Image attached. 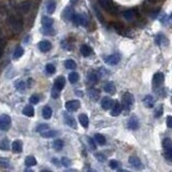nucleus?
I'll return each mask as SVG.
<instances>
[{
	"instance_id": "1",
	"label": "nucleus",
	"mask_w": 172,
	"mask_h": 172,
	"mask_svg": "<svg viewBox=\"0 0 172 172\" xmlns=\"http://www.w3.org/2000/svg\"><path fill=\"white\" fill-rule=\"evenodd\" d=\"M99 1V4L102 7V8L104 9L107 12H109V13L111 14H117V7L115 6V3H114L112 0H98Z\"/></svg>"
},
{
	"instance_id": "2",
	"label": "nucleus",
	"mask_w": 172,
	"mask_h": 172,
	"mask_svg": "<svg viewBox=\"0 0 172 172\" xmlns=\"http://www.w3.org/2000/svg\"><path fill=\"white\" fill-rule=\"evenodd\" d=\"M9 26L14 30L15 32H20L22 30V27H23V22L18 16H15V15H12L9 17Z\"/></svg>"
},
{
	"instance_id": "3",
	"label": "nucleus",
	"mask_w": 172,
	"mask_h": 172,
	"mask_svg": "<svg viewBox=\"0 0 172 172\" xmlns=\"http://www.w3.org/2000/svg\"><path fill=\"white\" fill-rule=\"evenodd\" d=\"M133 104H135V99H133V96L130 94V93H125L123 95V108L125 109L126 112H129L131 109H132Z\"/></svg>"
},
{
	"instance_id": "4",
	"label": "nucleus",
	"mask_w": 172,
	"mask_h": 172,
	"mask_svg": "<svg viewBox=\"0 0 172 172\" xmlns=\"http://www.w3.org/2000/svg\"><path fill=\"white\" fill-rule=\"evenodd\" d=\"M11 117L7 114L0 115V130H8L11 127Z\"/></svg>"
},
{
	"instance_id": "5",
	"label": "nucleus",
	"mask_w": 172,
	"mask_h": 172,
	"mask_svg": "<svg viewBox=\"0 0 172 172\" xmlns=\"http://www.w3.org/2000/svg\"><path fill=\"white\" fill-rule=\"evenodd\" d=\"M164 81H165V76L162 73H160V72L155 73L154 76H153V87H154L155 89L159 88L162 85Z\"/></svg>"
},
{
	"instance_id": "6",
	"label": "nucleus",
	"mask_w": 172,
	"mask_h": 172,
	"mask_svg": "<svg viewBox=\"0 0 172 172\" xmlns=\"http://www.w3.org/2000/svg\"><path fill=\"white\" fill-rule=\"evenodd\" d=\"M121 61V55L119 54H112L106 57V63L111 66H115Z\"/></svg>"
},
{
	"instance_id": "7",
	"label": "nucleus",
	"mask_w": 172,
	"mask_h": 172,
	"mask_svg": "<svg viewBox=\"0 0 172 172\" xmlns=\"http://www.w3.org/2000/svg\"><path fill=\"white\" fill-rule=\"evenodd\" d=\"M72 21H73V23L78 26H86L87 25V18H86V16L83 15V14H75Z\"/></svg>"
},
{
	"instance_id": "8",
	"label": "nucleus",
	"mask_w": 172,
	"mask_h": 172,
	"mask_svg": "<svg viewBox=\"0 0 172 172\" xmlns=\"http://www.w3.org/2000/svg\"><path fill=\"white\" fill-rule=\"evenodd\" d=\"M80 101L79 100H70L66 102V109L70 112H74L80 108Z\"/></svg>"
},
{
	"instance_id": "9",
	"label": "nucleus",
	"mask_w": 172,
	"mask_h": 172,
	"mask_svg": "<svg viewBox=\"0 0 172 172\" xmlns=\"http://www.w3.org/2000/svg\"><path fill=\"white\" fill-rule=\"evenodd\" d=\"M74 15H75L74 10H73L71 7H67L63 12V16L66 21H72L73 17H74Z\"/></svg>"
},
{
	"instance_id": "10",
	"label": "nucleus",
	"mask_w": 172,
	"mask_h": 172,
	"mask_svg": "<svg viewBox=\"0 0 172 172\" xmlns=\"http://www.w3.org/2000/svg\"><path fill=\"white\" fill-rule=\"evenodd\" d=\"M122 110H123V106L119 103L118 101H114L113 107H112V116H117L122 113Z\"/></svg>"
},
{
	"instance_id": "11",
	"label": "nucleus",
	"mask_w": 172,
	"mask_h": 172,
	"mask_svg": "<svg viewBox=\"0 0 172 172\" xmlns=\"http://www.w3.org/2000/svg\"><path fill=\"white\" fill-rule=\"evenodd\" d=\"M129 164L135 168H142V162H141L140 158L138 156H135V155L129 157Z\"/></svg>"
},
{
	"instance_id": "12",
	"label": "nucleus",
	"mask_w": 172,
	"mask_h": 172,
	"mask_svg": "<svg viewBox=\"0 0 172 172\" xmlns=\"http://www.w3.org/2000/svg\"><path fill=\"white\" fill-rule=\"evenodd\" d=\"M64 84H66V80H64V76H58L54 83V88H56L57 90L60 92V90L64 87Z\"/></svg>"
},
{
	"instance_id": "13",
	"label": "nucleus",
	"mask_w": 172,
	"mask_h": 172,
	"mask_svg": "<svg viewBox=\"0 0 172 172\" xmlns=\"http://www.w3.org/2000/svg\"><path fill=\"white\" fill-rule=\"evenodd\" d=\"M113 103H114V100H112L111 98H109V97H106V98L102 99L101 107H102V109L103 110H109V109H112Z\"/></svg>"
},
{
	"instance_id": "14",
	"label": "nucleus",
	"mask_w": 172,
	"mask_h": 172,
	"mask_svg": "<svg viewBox=\"0 0 172 172\" xmlns=\"http://www.w3.org/2000/svg\"><path fill=\"white\" fill-rule=\"evenodd\" d=\"M113 26H114V29L117 31L119 35H122V36H124V37H126V36H128L129 35V31L127 29H126L125 27H124L122 24H119V23H117V24H113Z\"/></svg>"
},
{
	"instance_id": "15",
	"label": "nucleus",
	"mask_w": 172,
	"mask_h": 172,
	"mask_svg": "<svg viewBox=\"0 0 172 172\" xmlns=\"http://www.w3.org/2000/svg\"><path fill=\"white\" fill-rule=\"evenodd\" d=\"M52 49V44L50 41H41L39 43V50L43 53H46V52L51 51Z\"/></svg>"
},
{
	"instance_id": "16",
	"label": "nucleus",
	"mask_w": 172,
	"mask_h": 172,
	"mask_svg": "<svg viewBox=\"0 0 172 172\" xmlns=\"http://www.w3.org/2000/svg\"><path fill=\"white\" fill-rule=\"evenodd\" d=\"M127 127L131 129V130H136V129L139 128V121H138V118L135 117V116L131 117L127 123Z\"/></svg>"
},
{
	"instance_id": "17",
	"label": "nucleus",
	"mask_w": 172,
	"mask_h": 172,
	"mask_svg": "<svg viewBox=\"0 0 172 172\" xmlns=\"http://www.w3.org/2000/svg\"><path fill=\"white\" fill-rule=\"evenodd\" d=\"M143 103H144V106L146 108H153L155 104V98L153 96H150V95H147V96H145L144 99H143Z\"/></svg>"
},
{
	"instance_id": "18",
	"label": "nucleus",
	"mask_w": 172,
	"mask_h": 172,
	"mask_svg": "<svg viewBox=\"0 0 172 172\" xmlns=\"http://www.w3.org/2000/svg\"><path fill=\"white\" fill-rule=\"evenodd\" d=\"M122 15H123V17L125 18V20L133 21L136 17V12L133 10H127V11H124L123 13H122Z\"/></svg>"
},
{
	"instance_id": "19",
	"label": "nucleus",
	"mask_w": 172,
	"mask_h": 172,
	"mask_svg": "<svg viewBox=\"0 0 172 172\" xmlns=\"http://www.w3.org/2000/svg\"><path fill=\"white\" fill-rule=\"evenodd\" d=\"M81 54L83 55L84 57H88L93 54V50L90 46H88L87 44H83L81 46Z\"/></svg>"
},
{
	"instance_id": "20",
	"label": "nucleus",
	"mask_w": 172,
	"mask_h": 172,
	"mask_svg": "<svg viewBox=\"0 0 172 172\" xmlns=\"http://www.w3.org/2000/svg\"><path fill=\"white\" fill-rule=\"evenodd\" d=\"M64 121H66L67 125H69L70 127L72 128H75L76 127V123H75V119L72 117V116H70L69 114L64 113Z\"/></svg>"
},
{
	"instance_id": "21",
	"label": "nucleus",
	"mask_w": 172,
	"mask_h": 172,
	"mask_svg": "<svg viewBox=\"0 0 172 172\" xmlns=\"http://www.w3.org/2000/svg\"><path fill=\"white\" fill-rule=\"evenodd\" d=\"M12 150L15 153H21L23 150V143L20 140H16L12 143Z\"/></svg>"
},
{
	"instance_id": "22",
	"label": "nucleus",
	"mask_w": 172,
	"mask_h": 172,
	"mask_svg": "<svg viewBox=\"0 0 172 172\" xmlns=\"http://www.w3.org/2000/svg\"><path fill=\"white\" fill-rule=\"evenodd\" d=\"M55 9H56V1H55V0H47V2H46L47 13H50V14L54 13Z\"/></svg>"
},
{
	"instance_id": "23",
	"label": "nucleus",
	"mask_w": 172,
	"mask_h": 172,
	"mask_svg": "<svg viewBox=\"0 0 172 172\" xmlns=\"http://www.w3.org/2000/svg\"><path fill=\"white\" fill-rule=\"evenodd\" d=\"M103 88H104V92L108 93V94H110V95H113L114 93H115V86H114V84L112 82L106 83L103 86Z\"/></svg>"
},
{
	"instance_id": "24",
	"label": "nucleus",
	"mask_w": 172,
	"mask_h": 172,
	"mask_svg": "<svg viewBox=\"0 0 172 172\" xmlns=\"http://www.w3.org/2000/svg\"><path fill=\"white\" fill-rule=\"evenodd\" d=\"M23 114L25 116H28V117H32L35 115V109H33L32 106H26L23 110Z\"/></svg>"
},
{
	"instance_id": "25",
	"label": "nucleus",
	"mask_w": 172,
	"mask_h": 172,
	"mask_svg": "<svg viewBox=\"0 0 172 172\" xmlns=\"http://www.w3.org/2000/svg\"><path fill=\"white\" fill-rule=\"evenodd\" d=\"M79 121H80V124L84 128H87L88 125H89V119H88L87 115H85V114H80V116H79Z\"/></svg>"
},
{
	"instance_id": "26",
	"label": "nucleus",
	"mask_w": 172,
	"mask_h": 172,
	"mask_svg": "<svg viewBox=\"0 0 172 172\" xmlns=\"http://www.w3.org/2000/svg\"><path fill=\"white\" fill-rule=\"evenodd\" d=\"M53 23H54L53 18L49 17V16H43L42 17V25L44 26V28H51Z\"/></svg>"
},
{
	"instance_id": "27",
	"label": "nucleus",
	"mask_w": 172,
	"mask_h": 172,
	"mask_svg": "<svg viewBox=\"0 0 172 172\" xmlns=\"http://www.w3.org/2000/svg\"><path fill=\"white\" fill-rule=\"evenodd\" d=\"M88 95H89V97L92 98L93 100L97 101L100 97V92L98 89H96V88H92V89L88 90Z\"/></svg>"
},
{
	"instance_id": "28",
	"label": "nucleus",
	"mask_w": 172,
	"mask_h": 172,
	"mask_svg": "<svg viewBox=\"0 0 172 172\" xmlns=\"http://www.w3.org/2000/svg\"><path fill=\"white\" fill-rule=\"evenodd\" d=\"M52 109L50 107H44L42 109V116L44 117L45 119H49L52 117Z\"/></svg>"
},
{
	"instance_id": "29",
	"label": "nucleus",
	"mask_w": 172,
	"mask_h": 172,
	"mask_svg": "<svg viewBox=\"0 0 172 172\" xmlns=\"http://www.w3.org/2000/svg\"><path fill=\"white\" fill-rule=\"evenodd\" d=\"M95 141L100 145H104L107 143L106 138H104V136H102L101 133H96V135H95Z\"/></svg>"
},
{
	"instance_id": "30",
	"label": "nucleus",
	"mask_w": 172,
	"mask_h": 172,
	"mask_svg": "<svg viewBox=\"0 0 172 172\" xmlns=\"http://www.w3.org/2000/svg\"><path fill=\"white\" fill-rule=\"evenodd\" d=\"M87 80H88V83H90L92 85L96 84L97 81H98V76L95 72H89L87 75Z\"/></svg>"
},
{
	"instance_id": "31",
	"label": "nucleus",
	"mask_w": 172,
	"mask_h": 172,
	"mask_svg": "<svg viewBox=\"0 0 172 172\" xmlns=\"http://www.w3.org/2000/svg\"><path fill=\"white\" fill-rule=\"evenodd\" d=\"M30 6H31V3H30L29 1H24V2H22V3L20 4L21 11L23 12V13H27V12L29 11V9H30Z\"/></svg>"
},
{
	"instance_id": "32",
	"label": "nucleus",
	"mask_w": 172,
	"mask_h": 172,
	"mask_svg": "<svg viewBox=\"0 0 172 172\" xmlns=\"http://www.w3.org/2000/svg\"><path fill=\"white\" fill-rule=\"evenodd\" d=\"M25 164L27 167L36 166V165H37V159L33 156H28V157H26V159H25Z\"/></svg>"
},
{
	"instance_id": "33",
	"label": "nucleus",
	"mask_w": 172,
	"mask_h": 172,
	"mask_svg": "<svg viewBox=\"0 0 172 172\" xmlns=\"http://www.w3.org/2000/svg\"><path fill=\"white\" fill-rule=\"evenodd\" d=\"M23 55H24V49L22 46H17V47H16L15 51H14L13 58L14 59H18V58H21Z\"/></svg>"
},
{
	"instance_id": "34",
	"label": "nucleus",
	"mask_w": 172,
	"mask_h": 172,
	"mask_svg": "<svg viewBox=\"0 0 172 172\" xmlns=\"http://www.w3.org/2000/svg\"><path fill=\"white\" fill-rule=\"evenodd\" d=\"M9 149H10V142L8 139H2L0 141V150H9Z\"/></svg>"
},
{
	"instance_id": "35",
	"label": "nucleus",
	"mask_w": 172,
	"mask_h": 172,
	"mask_svg": "<svg viewBox=\"0 0 172 172\" xmlns=\"http://www.w3.org/2000/svg\"><path fill=\"white\" fill-rule=\"evenodd\" d=\"M64 67H66L67 69H69V70H73V69L76 68V64L74 60H72V59H68V60L64 61Z\"/></svg>"
},
{
	"instance_id": "36",
	"label": "nucleus",
	"mask_w": 172,
	"mask_h": 172,
	"mask_svg": "<svg viewBox=\"0 0 172 172\" xmlns=\"http://www.w3.org/2000/svg\"><path fill=\"white\" fill-rule=\"evenodd\" d=\"M41 136L43 138H54L55 136H57V132L54 130H45L41 132Z\"/></svg>"
},
{
	"instance_id": "37",
	"label": "nucleus",
	"mask_w": 172,
	"mask_h": 172,
	"mask_svg": "<svg viewBox=\"0 0 172 172\" xmlns=\"http://www.w3.org/2000/svg\"><path fill=\"white\" fill-rule=\"evenodd\" d=\"M162 146H164V150H168L172 149V140L169 138H166L162 142Z\"/></svg>"
},
{
	"instance_id": "38",
	"label": "nucleus",
	"mask_w": 172,
	"mask_h": 172,
	"mask_svg": "<svg viewBox=\"0 0 172 172\" xmlns=\"http://www.w3.org/2000/svg\"><path fill=\"white\" fill-rule=\"evenodd\" d=\"M79 79H80V76H79L78 72H71L70 74H69V81H70L71 84L76 83L79 81Z\"/></svg>"
},
{
	"instance_id": "39",
	"label": "nucleus",
	"mask_w": 172,
	"mask_h": 172,
	"mask_svg": "<svg viewBox=\"0 0 172 172\" xmlns=\"http://www.w3.org/2000/svg\"><path fill=\"white\" fill-rule=\"evenodd\" d=\"M53 147H54L55 150H60L64 147V142H63V140H60V139L55 140L54 142H53Z\"/></svg>"
},
{
	"instance_id": "40",
	"label": "nucleus",
	"mask_w": 172,
	"mask_h": 172,
	"mask_svg": "<svg viewBox=\"0 0 172 172\" xmlns=\"http://www.w3.org/2000/svg\"><path fill=\"white\" fill-rule=\"evenodd\" d=\"M15 87H16V90H18V92H24L26 89V84L23 81H17L15 83Z\"/></svg>"
},
{
	"instance_id": "41",
	"label": "nucleus",
	"mask_w": 172,
	"mask_h": 172,
	"mask_svg": "<svg viewBox=\"0 0 172 172\" xmlns=\"http://www.w3.org/2000/svg\"><path fill=\"white\" fill-rule=\"evenodd\" d=\"M45 70H46L47 73H50V74H53V73L56 71V69H55V66L52 64H47L46 67H45Z\"/></svg>"
},
{
	"instance_id": "42",
	"label": "nucleus",
	"mask_w": 172,
	"mask_h": 172,
	"mask_svg": "<svg viewBox=\"0 0 172 172\" xmlns=\"http://www.w3.org/2000/svg\"><path fill=\"white\" fill-rule=\"evenodd\" d=\"M0 166L3 168H9L10 167V161L6 158H0Z\"/></svg>"
},
{
	"instance_id": "43",
	"label": "nucleus",
	"mask_w": 172,
	"mask_h": 172,
	"mask_svg": "<svg viewBox=\"0 0 172 172\" xmlns=\"http://www.w3.org/2000/svg\"><path fill=\"white\" fill-rule=\"evenodd\" d=\"M46 129H49V125H46V124H43V125H40V126H38L37 128H36V131L37 132H43V131H45Z\"/></svg>"
},
{
	"instance_id": "44",
	"label": "nucleus",
	"mask_w": 172,
	"mask_h": 172,
	"mask_svg": "<svg viewBox=\"0 0 172 172\" xmlns=\"http://www.w3.org/2000/svg\"><path fill=\"white\" fill-rule=\"evenodd\" d=\"M39 101H40V97L38 96V95H32V96L30 97V103L37 104Z\"/></svg>"
},
{
	"instance_id": "45",
	"label": "nucleus",
	"mask_w": 172,
	"mask_h": 172,
	"mask_svg": "<svg viewBox=\"0 0 172 172\" xmlns=\"http://www.w3.org/2000/svg\"><path fill=\"white\" fill-rule=\"evenodd\" d=\"M165 157H166L169 161L172 162V149L168 150H165Z\"/></svg>"
},
{
	"instance_id": "46",
	"label": "nucleus",
	"mask_w": 172,
	"mask_h": 172,
	"mask_svg": "<svg viewBox=\"0 0 172 172\" xmlns=\"http://www.w3.org/2000/svg\"><path fill=\"white\" fill-rule=\"evenodd\" d=\"M88 144H89L90 149L92 150H96V144H95V141L94 139H92V138H88Z\"/></svg>"
},
{
	"instance_id": "47",
	"label": "nucleus",
	"mask_w": 172,
	"mask_h": 172,
	"mask_svg": "<svg viewBox=\"0 0 172 172\" xmlns=\"http://www.w3.org/2000/svg\"><path fill=\"white\" fill-rule=\"evenodd\" d=\"M110 166H111V168L116 169L119 166V162L117 160H111L110 161Z\"/></svg>"
},
{
	"instance_id": "48",
	"label": "nucleus",
	"mask_w": 172,
	"mask_h": 172,
	"mask_svg": "<svg viewBox=\"0 0 172 172\" xmlns=\"http://www.w3.org/2000/svg\"><path fill=\"white\" fill-rule=\"evenodd\" d=\"M95 156H96V158L98 159V160H99V161H101V162L106 160V156H103V155H102V154H100V153H97V154L95 155Z\"/></svg>"
},
{
	"instance_id": "49",
	"label": "nucleus",
	"mask_w": 172,
	"mask_h": 172,
	"mask_svg": "<svg viewBox=\"0 0 172 172\" xmlns=\"http://www.w3.org/2000/svg\"><path fill=\"white\" fill-rule=\"evenodd\" d=\"M161 114H162V108L159 107L158 109L155 111V117H159V116H161Z\"/></svg>"
},
{
	"instance_id": "50",
	"label": "nucleus",
	"mask_w": 172,
	"mask_h": 172,
	"mask_svg": "<svg viewBox=\"0 0 172 172\" xmlns=\"http://www.w3.org/2000/svg\"><path fill=\"white\" fill-rule=\"evenodd\" d=\"M61 162H63V165L64 167H68V166H70V165H71V161L69 160L68 158H63V159H61Z\"/></svg>"
},
{
	"instance_id": "51",
	"label": "nucleus",
	"mask_w": 172,
	"mask_h": 172,
	"mask_svg": "<svg viewBox=\"0 0 172 172\" xmlns=\"http://www.w3.org/2000/svg\"><path fill=\"white\" fill-rule=\"evenodd\" d=\"M52 97H53V98H58L59 97V90H57L56 88H54V89L52 90Z\"/></svg>"
},
{
	"instance_id": "52",
	"label": "nucleus",
	"mask_w": 172,
	"mask_h": 172,
	"mask_svg": "<svg viewBox=\"0 0 172 172\" xmlns=\"http://www.w3.org/2000/svg\"><path fill=\"white\" fill-rule=\"evenodd\" d=\"M167 126L169 128H172V116H168L167 117Z\"/></svg>"
},
{
	"instance_id": "53",
	"label": "nucleus",
	"mask_w": 172,
	"mask_h": 172,
	"mask_svg": "<svg viewBox=\"0 0 172 172\" xmlns=\"http://www.w3.org/2000/svg\"><path fill=\"white\" fill-rule=\"evenodd\" d=\"M1 52H2V41L0 40V54H1Z\"/></svg>"
},
{
	"instance_id": "54",
	"label": "nucleus",
	"mask_w": 172,
	"mask_h": 172,
	"mask_svg": "<svg viewBox=\"0 0 172 172\" xmlns=\"http://www.w3.org/2000/svg\"><path fill=\"white\" fill-rule=\"evenodd\" d=\"M149 1H150V2H156V0H149Z\"/></svg>"
}]
</instances>
